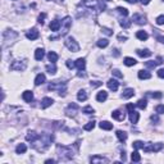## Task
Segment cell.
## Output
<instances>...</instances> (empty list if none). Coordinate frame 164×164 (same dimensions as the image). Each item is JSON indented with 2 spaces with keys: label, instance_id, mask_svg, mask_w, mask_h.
Returning <instances> with one entry per match:
<instances>
[{
  "label": "cell",
  "instance_id": "15",
  "mask_svg": "<svg viewBox=\"0 0 164 164\" xmlns=\"http://www.w3.org/2000/svg\"><path fill=\"white\" fill-rule=\"evenodd\" d=\"M53 103H54V100L52 99V97H44V99L41 100V108L42 109H46V108L52 107Z\"/></svg>",
  "mask_w": 164,
  "mask_h": 164
},
{
  "label": "cell",
  "instance_id": "14",
  "mask_svg": "<svg viewBox=\"0 0 164 164\" xmlns=\"http://www.w3.org/2000/svg\"><path fill=\"white\" fill-rule=\"evenodd\" d=\"M90 162L91 163H109V159L104 158V157H99V155H95V157L90 158Z\"/></svg>",
  "mask_w": 164,
  "mask_h": 164
},
{
  "label": "cell",
  "instance_id": "42",
  "mask_svg": "<svg viewBox=\"0 0 164 164\" xmlns=\"http://www.w3.org/2000/svg\"><path fill=\"white\" fill-rule=\"evenodd\" d=\"M132 145H134L135 150H139V149H144V145H145V144H144L142 141H135Z\"/></svg>",
  "mask_w": 164,
  "mask_h": 164
},
{
  "label": "cell",
  "instance_id": "48",
  "mask_svg": "<svg viewBox=\"0 0 164 164\" xmlns=\"http://www.w3.org/2000/svg\"><path fill=\"white\" fill-rule=\"evenodd\" d=\"M112 73H113V76L118 77V78H123V75L120 73V71H118V69H114V71H113Z\"/></svg>",
  "mask_w": 164,
  "mask_h": 164
},
{
  "label": "cell",
  "instance_id": "11",
  "mask_svg": "<svg viewBox=\"0 0 164 164\" xmlns=\"http://www.w3.org/2000/svg\"><path fill=\"white\" fill-rule=\"evenodd\" d=\"M60 26H62V22L59 21V19H54V21L50 22V30L53 31V32H57V31L60 30Z\"/></svg>",
  "mask_w": 164,
  "mask_h": 164
},
{
  "label": "cell",
  "instance_id": "50",
  "mask_svg": "<svg viewBox=\"0 0 164 164\" xmlns=\"http://www.w3.org/2000/svg\"><path fill=\"white\" fill-rule=\"evenodd\" d=\"M101 31H103V32H104L105 35H108V36H112V35H113V32H112V31L109 30V28H103Z\"/></svg>",
  "mask_w": 164,
  "mask_h": 164
},
{
  "label": "cell",
  "instance_id": "55",
  "mask_svg": "<svg viewBox=\"0 0 164 164\" xmlns=\"http://www.w3.org/2000/svg\"><path fill=\"white\" fill-rule=\"evenodd\" d=\"M140 1H141V3L144 4V5H147V4L150 3V0H140Z\"/></svg>",
  "mask_w": 164,
  "mask_h": 164
},
{
  "label": "cell",
  "instance_id": "25",
  "mask_svg": "<svg viewBox=\"0 0 164 164\" xmlns=\"http://www.w3.org/2000/svg\"><path fill=\"white\" fill-rule=\"evenodd\" d=\"M44 57H45L44 49H41V48L36 49V52H35V59H36V60H41Z\"/></svg>",
  "mask_w": 164,
  "mask_h": 164
},
{
  "label": "cell",
  "instance_id": "35",
  "mask_svg": "<svg viewBox=\"0 0 164 164\" xmlns=\"http://www.w3.org/2000/svg\"><path fill=\"white\" fill-rule=\"evenodd\" d=\"M131 159H132V162H136V163H137V162L141 160V155L139 154L137 150H135L134 153H132V155H131Z\"/></svg>",
  "mask_w": 164,
  "mask_h": 164
},
{
  "label": "cell",
  "instance_id": "57",
  "mask_svg": "<svg viewBox=\"0 0 164 164\" xmlns=\"http://www.w3.org/2000/svg\"><path fill=\"white\" fill-rule=\"evenodd\" d=\"M120 157H122V159H123V162H124V160H126V153H124V151H123V153H122V154H120Z\"/></svg>",
  "mask_w": 164,
  "mask_h": 164
},
{
  "label": "cell",
  "instance_id": "13",
  "mask_svg": "<svg viewBox=\"0 0 164 164\" xmlns=\"http://www.w3.org/2000/svg\"><path fill=\"white\" fill-rule=\"evenodd\" d=\"M22 99L25 100L26 103H31V101L33 100V94H32V91H30V90H26V91L22 94Z\"/></svg>",
  "mask_w": 164,
  "mask_h": 164
},
{
  "label": "cell",
  "instance_id": "24",
  "mask_svg": "<svg viewBox=\"0 0 164 164\" xmlns=\"http://www.w3.org/2000/svg\"><path fill=\"white\" fill-rule=\"evenodd\" d=\"M136 53H137L141 58H147V57L151 55V52H150L149 49H144V50L142 49H139V50H136Z\"/></svg>",
  "mask_w": 164,
  "mask_h": 164
},
{
  "label": "cell",
  "instance_id": "45",
  "mask_svg": "<svg viewBox=\"0 0 164 164\" xmlns=\"http://www.w3.org/2000/svg\"><path fill=\"white\" fill-rule=\"evenodd\" d=\"M45 18H46V14L45 13H41L40 15H38V18H37V21L40 25H44V22H45Z\"/></svg>",
  "mask_w": 164,
  "mask_h": 164
},
{
  "label": "cell",
  "instance_id": "9",
  "mask_svg": "<svg viewBox=\"0 0 164 164\" xmlns=\"http://www.w3.org/2000/svg\"><path fill=\"white\" fill-rule=\"evenodd\" d=\"M38 137H40V135L37 134V132H35V131H28L27 132V135H26V140L27 141H30V142H36Z\"/></svg>",
  "mask_w": 164,
  "mask_h": 164
},
{
  "label": "cell",
  "instance_id": "49",
  "mask_svg": "<svg viewBox=\"0 0 164 164\" xmlns=\"http://www.w3.org/2000/svg\"><path fill=\"white\" fill-rule=\"evenodd\" d=\"M65 64H67V67L69 69H73L76 67V62H72V60H67V63H65Z\"/></svg>",
  "mask_w": 164,
  "mask_h": 164
},
{
  "label": "cell",
  "instance_id": "5",
  "mask_svg": "<svg viewBox=\"0 0 164 164\" xmlns=\"http://www.w3.org/2000/svg\"><path fill=\"white\" fill-rule=\"evenodd\" d=\"M27 68V60L26 59H22V60H14L10 65V69L12 71H18V72H22Z\"/></svg>",
  "mask_w": 164,
  "mask_h": 164
},
{
  "label": "cell",
  "instance_id": "61",
  "mask_svg": "<svg viewBox=\"0 0 164 164\" xmlns=\"http://www.w3.org/2000/svg\"><path fill=\"white\" fill-rule=\"evenodd\" d=\"M126 1H128V3H131V4H135L137 0H126Z\"/></svg>",
  "mask_w": 164,
  "mask_h": 164
},
{
  "label": "cell",
  "instance_id": "17",
  "mask_svg": "<svg viewBox=\"0 0 164 164\" xmlns=\"http://www.w3.org/2000/svg\"><path fill=\"white\" fill-rule=\"evenodd\" d=\"M45 81H46V77H45L44 73H38V75L36 76V78H35V85L40 86L42 83H45Z\"/></svg>",
  "mask_w": 164,
  "mask_h": 164
},
{
  "label": "cell",
  "instance_id": "34",
  "mask_svg": "<svg viewBox=\"0 0 164 164\" xmlns=\"http://www.w3.org/2000/svg\"><path fill=\"white\" fill-rule=\"evenodd\" d=\"M136 107L144 110V109H146V107H147V101H146L145 99H140V100L137 101V104H136Z\"/></svg>",
  "mask_w": 164,
  "mask_h": 164
},
{
  "label": "cell",
  "instance_id": "22",
  "mask_svg": "<svg viewBox=\"0 0 164 164\" xmlns=\"http://www.w3.org/2000/svg\"><path fill=\"white\" fill-rule=\"evenodd\" d=\"M100 128L101 130H105V131H110L113 128V124L110 122H108V120H103V122H100Z\"/></svg>",
  "mask_w": 164,
  "mask_h": 164
},
{
  "label": "cell",
  "instance_id": "59",
  "mask_svg": "<svg viewBox=\"0 0 164 164\" xmlns=\"http://www.w3.org/2000/svg\"><path fill=\"white\" fill-rule=\"evenodd\" d=\"M45 163H55L54 159H48V160H45Z\"/></svg>",
  "mask_w": 164,
  "mask_h": 164
},
{
  "label": "cell",
  "instance_id": "26",
  "mask_svg": "<svg viewBox=\"0 0 164 164\" xmlns=\"http://www.w3.org/2000/svg\"><path fill=\"white\" fill-rule=\"evenodd\" d=\"M87 92H86V90H80L78 94H77V99L80 101H86L87 100Z\"/></svg>",
  "mask_w": 164,
  "mask_h": 164
},
{
  "label": "cell",
  "instance_id": "7",
  "mask_svg": "<svg viewBox=\"0 0 164 164\" xmlns=\"http://www.w3.org/2000/svg\"><path fill=\"white\" fill-rule=\"evenodd\" d=\"M78 112V105H77L76 103H71L67 107V109H65V114H67L68 117H73L76 115V113Z\"/></svg>",
  "mask_w": 164,
  "mask_h": 164
},
{
  "label": "cell",
  "instance_id": "2",
  "mask_svg": "<svg viewBox=\"0 0 164 164\" xmlns=\"http://www.w3.org/2000/svg\"><path fill=\"white\" fill-rule=\"evenodd\" d=\"M49 90H58L60 96H65V91H67V83L62 81H54L48 86Z\"/></svg>",
  "mask_w": 164,
  "mask_h": 164
},
{
  "label": "cell",
  "instance_id": "8",
  "mask_svg": "<svg viewBox=\"0 0 164 164\" xmlns=\"http://www.w3.org/2000/svg\"><path fill=\"white\" fill-rule=\"evenodd\" d=\"M38 36H40V32L37 31V28H31L26 32V37L28 38V40H36V38H38Z\"/></svg>",
  "mask_w": 164,
  "mask_h": 164
},
{
  "label": "cell",
  "instance_id": "58",
  "mask_svg": "<svg viewBox=\"0 0 164 164\" xmlns=\"http://www.w3.org/2000/svg\"><path fill=\"white\" fill-rule=\"evenodd\" d=\"M118 38H119V40H122V38H123V40H127V36H122V35H119Z\"/></svg>",
  "mask_w": 164,
  "mask_h": 164
},
{
  "label": "cell",
  "instance_id": "53",
  "mask_svg": "<svg viewBox=\"0 0 164 164\" xmlns=\"http://www.w3.org/2000/svg\"><path fill=\"white\" fill-rule=\"evenodd\" d=\"M158 76L160 77V78H164V69H159V71H158Z\"/></svg>",
  "mask_w": 164,
  "mask_h": 164
},
{
  "label": "cell",
  "instance_id": "43",
  "mask_svg": "<svg viewBox=\"0 0 164 164\" xmlns=\"http://www.w3.org/2000/svg\"><path fill=\"white\" fill-rule=\"evenodd\" d=\"M117 12H118L119 14H122L123 17H127L128 15V10L126 9V8H122V7H118L117 8Z\"/></svg>",
  "mask_w": 164,
  "mask_h": 164
},
{
  "label": "cell",
  "instance_id": "40",
  "mask_svg": "<svg viewBox=\"0 0 164 164\" xmlns=\"http://www.w3.org/2000/svg\"><path fill=\"white\" fill-rule=\"evenodd\" d=\"M94 127H95V122H94V120H91V122H89V123L85 124L83 130L85 131H91V130H94Z\"/></svg>",
  "mask_w": 164,
  "mask_h": 164
},
{
  "label": "cell",
  "instance_id": "63",
  "mask_svg": "<svg viewBox=\"0 0 164 164\" xmlns=\"http://www.w3.org/2000/svg\"><path fill=\"white\" fill-rule=\"evenodd\" d=\"M163 1H164V0H163Z\"/></svg>",
  "mask_w": 164,
  "mask_h": 164
},
{
  "label": "cell",
  "instance_id": "28",
  "mask_svg": "<svg viewBox=\"0 0 164 164\" xmlns=\"http://www.w3.org/2000/svg\"><path fill=\"white\" fill-rule=\"evenodd\" d=\"M27 151V146L25 144H18L17 147H15V153L17 154H25Z\"/></svg>",
  "mask_w": 164,
  "mask_h": 164
},
{
  "label": "cell",
  "instance_id": "56",
  "mask_svg": "<svg viewBox=\"0 0 164 164\" xmlns=\"http://www.w3.org/2000/svg\"><path fill=\"white\" fill-rule=\"evenodd\" d=\"M157 38H158V41H160L162 44H164V37H163V36H158Z\"/></svg>",
  "mask_w": 164,
  "mask_h": 164
},
{
  "label": "cell",
  "instance_id": "51",
  "mask_svg": "<svg viewBox=\"0 0 164 164\" xmlns=\"http://www.w3.org/2000/svg\"><path fill=\"white\" fill-rule=\"evenodd\" d=\"M100 85H101V82H99V81H92L91 82V87H99Z\"/></svg>",
  "mask_w": 164,
  "mask_h": 164
},
{
  "label": "cell",
  "instance_id": "31",
  "mask_svg": "<svg viewBox=\"0 0 164 164\" xmlns=\"http://www.w3.org/2000/svg\"><path fill=\"white\" fill-rule=\"evenodd\" d=\"M48 59L50 60V63H55L58 60V54L55 52H49L48 54Z\"/></svg>",
  "mask_w": 164,
  "mask_h": 164
},
{
  "label": "cell",
  "instance_id": "32",
  "mask_svg": "<svg viewBox=\"0 0 164 164\" xmlns=\"http://www.w3.org/2000/svg\"><path fill=\"white\" fill-rule=\"evenodd\" d=\"M46 71H48L50 75H55V73H57V65H55V63H52V64L46 65Z\"/></svg>",
  "mask_w": 164,
  "mask_h": 164
},
{
  "label": "cell",
  "instance_id": "6",
  "mask_svg": "<svg viewBox=\"0 0 164 164\" xmlns=\"http://www.w3.org/2000/svg\"><path fill=\"white\" fill-rule=\"evenodd\" d=\"M71 25H72V19L71 17H65L63 21H62V26H60V35L63 36V35H65L69 31V28H71Z\"/></svg>",
  "mask_w": 164,
  "mask_h": 164
},
{
  "label": "cell",
  "instance_id": "39",
  "mask_svg": "<svg viewBox=\"0 0 164 164\" xmlns=\"http://www.w3.org/2000/svg\"><path fill=\"white\" fill-rule=\"evenodd\" d=\"M82 113H85V114H94V113H95V110H94L92 107L87 105V107H85L83 109H82Z\"/></svg>",
  "mask_w": 164,
  "mask_h": 164
},
{
  "label": "cell",
  "instance_id": "29",
  "mask_svg": "<svg viewBox=\"0 0 164 164\" xmlns=\"http://www.w3.org/2000/svg\"><path fill=\"white\" fill-rule=\"evenodd\" d=\"M136 37H137L139 40H141V41H145V40H147L149 35H147L145 31H137V33H136Z\"/></svg>",
  "mask_w": 164,
  "mask_h": 164
},
{
  "label": "cell",
  "instance_id": "44",
  "mask_svg": "<svg viewBox=\"0 0 164 164\" xmlns=\"http://www.w3.org/2000/svg\"><path fill=\"white\" fill-rule=\"evenodd\" d=\"M155 112L158 113V114H164V105H157L155 107Z\"/></svg>",
  "mask_w": 164,
  "mask_h": 164
},
{
  "label": "cell",
  "instance_id": "19",
  "mask_svg": "<svg viewBox=\"0 0 164 164\" xmlns=\"http://www.w3.org/2000/svg\"><path fill=\"white\" fill-rule=\"evenodd\" d=\"M112 117L117 120H124V118H126V115H124V113H122L120 110H114L112 113Z\"/></svg>",
  "mask_w": 164,
  "mask_h": 164
},
{
  "label": "cell",
  "instance_id": "46",
  "mask_svg": "<svg viewBox=\"0 0 164 164\" xmlns=\"http://www.w3.org/2000/svg\"><path fill=\"white\" fill-rule=\"evenodd\" d=\"M149 95L151 97H154V99H160V97L163 96V94L159 92V91H157V92H151V94H149Z\"/></svg>",
  "mask_w": 164,
  "mask_h": 164
},
{
  "label": "cell",
  "instance_id": "54",
  "mask_svg": "<svg viewBox=\"0 0 164 164\" xmlns=\"http://www.w3.org/2000/svg\"><path fill=\"white\" fill-rule=\"evenodd\" d=\"M151 120H153V122H159V118L157 115H151Z\"/></svg>",
  "mask_w": 164,
  "mask_h": 164
},
{
  "label": "cell",
  "instance_id": "27",
  "mask_svg": "<svg viewBox=\"0 0 164 164\" xmlns=\"http://www.w3.org/2000/svg\"><path fill=\"white\" fill-rule=\"evenodd\" d=\"M123 63H124V65H127V67H132V65H135L137 62H136V59H134V58H131V57H126L124 60H123Z\"/></svg>",
  "mask_w": 164,
  "mask_h": 164
},
{
  "label": "cell",
  "instance_id": "41",
  "mask_svg": "<svg viewBox=\"0 0 164 164\" xmlns=\"http://www.w3.org/2000/svg\"><path fill=\"white\" fill-rule=\"evenodd\" d=\"M145 65H146L147 68L153 69V68H155L158 65V62L157 60H149V62H146V63H145Z\"/></svg>",
  "mask_w": 164,
  "mask_h": 164
},
{
  "label": "cell",
  "instance_id": "30",
  "mask_svg": "<svg viewBox=\"0 0 164 164\" xmlns=\"http://www.w3.org/2000/svg\"><path fill=\"white\" fill-rule=\"evenodd\" d=\"M117 137H118L119 139V141H126V140H127V134H126V132H124V131H122V130H118V131H117Z\"/></svg>",
  "mask_w": 164,
  "mask_h": 164
},
{
  "label": "cell",
  "instance_id": "62",
  "mask_svg": "<svg viewBox=\"0 0 164 164\" xmlns=\"http://www.w3.org/2000/svg\"><path fill=\"white\" fill-rule=\"evenodd\" d=\"M107 1H110V0H107Z\"/></svg>",
  "mask_w": 164,
  "mask_h": 164
},
{
  "label": "cell",
  "instance_id": "12",
  "mask_svg": "<svg viewBox=\"0 0 164 164\" xmlns=\"http://www.w3.org/2000/svg\"><path fill=\"white\" fill-rule=\"evenodd\" d=\"M107 85H108V87L112 90V91H117L118 90V87H119V82L117 81V80H114V78H110L108 82H107Z\"/></svg>",
  "mask_w": 164,
  "mask_h": 164
},
{
  "label": "cell",
  "instance_id": "3",
  "mask_svg": "<svg viewBox=\"0 0 164 164\" xmlns=\"http://www.w3.org/2000/svg\"><path fill=\"white\" fill-rule=\"evenodd\" d=\"M18 37V33L17 32H14L13 30H7V31H4V33H3V48H5L8 42H13V40H15V38Z\"/></svg>",
  "mask_w": 164,
  "mask_h": 164
},
{
  "label": "cell",
  "instance_id": "60",
  "mask_svg": "<svg viewBox=\"0 0 164 164\" xmlns=\"http://www.w3.org/2000/svg\"><path fill=\"white\" fill-rule=\"evenodd\" d=\"M114 55H115V57H118V55H119V52H118V49H115V50H114Z\"/></svg>",
  "mask_w": 164,
  "mask_h": 164
},
{
  "label": "cell",
  "instance_id": "18",
  "mask_svg": "<svg viewBox=\"0 0 164 164\" xmlns=\"http://www.w3.org/2000/svg\"><path fill=\"white\" fill-rule=\"evenodd\" d=\"M76 67L78 71H85L86 68V60L83 59V58H78V59L76 60Z\"/></svg>",
  "mask_w": 164,
  "mask_h": 164
},
{
  "label": "cell",
  "instance_id": "38",
  "mask_svg": "<svg viewBox=\"0 0 164 164\" xmlns=\"http://www.w3.org/2000/svg\"><path fill=\"white\" fill-rule=\"evenodd\" d=\"M163 144L162 142H158V144H153V153H158V151H160L163 149Z\"/></svg>",
  "mask_w": 164,
  "mask_h": 164
},
{
  "label": "cell",
  "instance_id": "36",
  "mask_svg": "<svg viewBox=\"0 0 164 164\" xmlns=\"http://www.w3.org/2000/svg\"><path fill=\"white\" fill-rule=\"evenodd\" d=\"M119 25L122 26L123 28H130V26H131V21H130V19H127V18H124V19H120Z\"/></svg>",
  "mask_w": 164,
  "mask_h": 164
},
{
  "label": "cell",
  "instance_id": "16",
  "mask_svg": "<svg viewBox=\"0 0 164 164\" xmlns=\"http://www.w3.org/2000/svg\"><path fill=\"white\" fill-rule=\"evenodd\" d=\"M107 99H108V92H107V91H104V90H103V91H99V92H97L96 100L99 101V103H104V101L107 100Z\"/></svg>",
  "mask_w": 164,
  "mask_h": 164
},
{
  "label": "cell",
  "instance_id": "47",
  "mask_svg": "<svg viewBox=\"0 0 164 164\" xmlns=\"http://www.w3.org/2000/svg\"><path fill=\"white\" fill-rule=\"evenodd\" d=\"M157 25H159V26L164 25V14H162V15H159V17H157Z\"/></svg>",
  "mask_w": 164,
  "mask_h": 164
},
{
  "label": "cell",
  "instance_id": "37",
  "mask_svg": "<svg viewBox=\"0 0 164 164\" xmlns=\"http://www.w3.org/2000/svg\"><path fill=\"white\" fill-rule=\"evenodd\" d=\"M83 4L89 8H92L97 5V0H83Z\"/></svg>",
  "mask_w": 164,
  "mask_h": 164
},
{
  "label": "cell",
  "instance_id": "23",
  "mask_svg": "<svg viewBox=\"0 0 164 164\" xmlns=\"http://www.w3.org/2000/svg\"><path fill=\"white\" fill-rule=\"evenodd\" d=\"M139 119H140V115H139V113L134 110V112H130V120H131V123H137L139 122Z\"/></svg>",
  "mask_w": 164,
  "mask_h": 164
},
{
  "label": "cell",
  "instance_id": "33",
  "mask_svg": "<svg viewBox=\"0 0 164 164\" xmlns=\"http://www.w3.org/2000/svg\"><path fill=\"white\" fill-rule=\"evenodd\" d=\"M96 44H97V46H99V48L104 49V48H107V46L109 45V41L107 40V38H100V40L97 41Z\"/></svg>",
  "mask_w": 164,
  "mask_h": 164
},
{
  "label": "cell",
  "instance_id": "20",
  "mask_svg": "<svg viewBox=\"0 0 164 164\" xmlns=\"http://www.w3.org/2000/svg\"><path fill=\"white\" fill-rule=\"evenodd\" d=\"M139 78L140 80H149V78H151V73L141 69V71H139Z\"/></svg>",
  "mask_w": 164,
  "mask_h": 164
},
{
  "label": "cell",
  "instance_id": "10",
  "mask_svg": "<svg viewBox=\"0 0 164 164\" xmlns=\"http://www.w3.org/2000/svg\"><path fill=\"white\" fill-rule=\"evenodd\" d=\"M132 21H134L135 23H137V25H145L146 18H145V15H144V14L136 13V14H134V17H132Z\"/></svg>",
  "mask_w": 164,
  "mask_h": 164
},
{
  "label": "cell",
  "instance_id": "21",
  "mask_svg": "<svg viewBox=\"0 0 164 164\" xmlns=\"http://www.w3.org/2000/svg\"><path fill=\"white\" fill-rule=\"evenodd\" d=\"M134 95H135V91H134V89H130V87H128V89H126V90H124V91H123V94H122V97H123V99H130V97H132Z\"/></svg>",
  "mask_w": 164,
  "mask_h": 164
},
{
  "label": "cell",
  "instance_id": "4",
  "mask_svg": "<svg viewBox=\"0 0 164 164\" xmlns=\"http://www.w3.org/2000/svg\"><path fill=\"white\" fill-rule=\"evenodd\" d=\"M64 45L67 46V49H68V50H71L72 53H77V52H80V45H78V42H77L73 37H67V38H65Z\"/></svg>",
  "mask_w": 164,
  "mask_h": 164
},
{
  "label": "cell",
  "instance_id": "1",
  "mask_svg": "<svg viewBox=\"0 0 164 164\" xmlns=\"http://www.w3.org/2000/svg\"><path fill=\"white\" fill-rule=\"evenodd\" d=\"M57 154H58V157H59V160H71V159L75 157L71 146L58 145L57 146Z\"/></svg>",
  "mask_w": 164,
  "mask_h": 164
},
{
  "label": "cell",
  "instance_id": "52",
  "mask_svg": "<svg viewBox=\"0 0 164 164\" xmlns=\"http://www.w3.org/2000/svg\"><path fill=\"white\" fill-rule=\"evenodd\" d=\"M127 109H128V113H130V112H134V110H135V105L128 104V105H127Z\"/></svg>",
  "mask_w": 164,
  "mask_h": 164
}]
</instances>
